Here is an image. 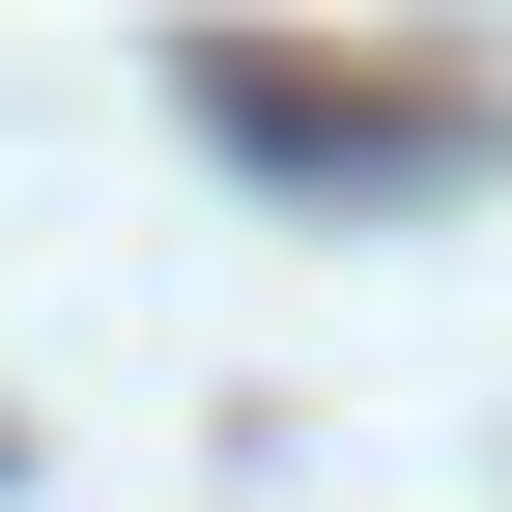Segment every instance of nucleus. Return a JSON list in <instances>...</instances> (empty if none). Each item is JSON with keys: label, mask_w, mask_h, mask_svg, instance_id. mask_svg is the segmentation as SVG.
<instances>
[{"label": "nucleus", "mask_w": 512, "mask_h": 512, "mask_svg": "<svg viewBox=\"0 0 512 512\" xmlns=\"http://www.w3.org/2000/svg\"><path fill=\"white\" fill-rule=\"evenodd\" d=\"M200 114H228L256 171H456V143H484V114H427V86H285V57H228Z\"/></svg>", "instance_id": "nucleus-1"}]
</instances>
